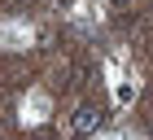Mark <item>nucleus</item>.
<instances>
[{"label": "nucleus", "instance_id": "nucleus-1", "mask_svg": "<svg viewBox=\"0 0 153 140\" xmlns=\"http://www.w3.org/2000/svg\"><path fill=\"white\" fill-rule=\"evenodd\" d=\"M101 118H105V109H101L96 101H83V105H74V114H70V140H88V136H96Z\"/></svg>", "mask_w": 153, "mask_h": 140}, {"label": "nucleus", "instance_id": "nucleus-3", "mask_svg": "<svg viewBox=\"0 0 153 140\" xmlns=\"http://www.w3.org/2000/svg\"><path fill=\"white\" fill-rule=\"evenodd\" d=\"M53 9H61V13H70V9H79V0H53Z\"/></svg>", "mask_w": 153, "mask_h": 140}, {"label": "nucleus", "instance_id": "nucleus-4", "mask_svg": "<svg viewBox=\"0 0 153 140\" xmlns=\"http://www.w3.org/2000/svg\"><path fill=\"white\" fill-rule=\"evenodd\" d=\"M114 4H131V0H114Z\"/></svg>", "mask_w": 153, "mask_h": 140}, {"label": "nucleus", "instance_id": "nucleus-2", "mask_svg": "<svg viewBox=\"0 0 153 140\" xmlns=\"http://www.w3.org/2000/svg\"><path fill=\"white\" fill-rule=\"evenodd\" d=\"M131 101H136V79H127V74L114 79V105H118V109H127Z\"/></svg>", "mask_w": 153, "mask_h": 140}, {"label": "nucleus", "instance_id": "nucleus-5", "mask_svg": "<svg viewBox=\"0 0 153 140\" xmlns=\"http://www.w3.org/2000/svg\"><path fill=\"white\" fill-rule=\"evenodd\" d=\"M105 140H118V136H105Z\"/></svg>", "mask_w": 153, "mask_h": 140}]
</instances>
